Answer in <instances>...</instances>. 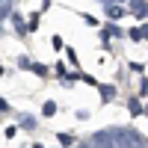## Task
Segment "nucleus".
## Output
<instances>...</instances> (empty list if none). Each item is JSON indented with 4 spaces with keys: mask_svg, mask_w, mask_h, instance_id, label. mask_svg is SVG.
Wrapping results in <instances>:
<instances>
[{
    "mask_svg": "<svg viewBox=\"0 0 148 148\" xmlns=\"http://www.w3.org/2000/svg\"><path fill=\"white\" fill-rule=\"evenodd\" d=\"M121 136H127V130H121ZM130 139H139V136L130 130ZM133 148H145V142H133Z\"/></svg>",
    "mask_w": 148,
    "mask_h": 148,
    "instance_id": "16",
    "label": "nucleus"
},
{
    "mask_svg": "<svg viewBox=\"0 0 148 148\" xmlns=\"http://www.w3.org/2000/svg\"><path fill=\"white\" fill-rule=\"evenodd\" d=\"M6 110H9V104L3 101V98H0V113H6Z\"/></svg>",
    "mask_w": 148,
    "mask_h": 148,
    "instance_id": "21",
    "label": "nucleus"
},
{
    "mask_svg": "<svg viewBox=\"0 0 148 148\" xmlns=\"http://www.w3.org/2000/svg\"><path fill=\"white\" fill-rule=\"evenodd\" d=\"M130 12L145 24V18H148V3H145V0H130Z\"/></svg>",
    "mask_w": 148,
    "mask_h": 148,
    "instance_id": "1",
    "label": "nucleus"
},
{
    "mask_svg": "<svg viewBox=\"0 0 148 148\" xmlns=\"http://www.w3.org/2000/svg\"><path fill=\"white\" fill-rule=\"evenodd\" d=\"M127 39L130 42H142V27H130L127 30Z\"/></svg>",
    "mask_w": 148,
    "mask_h": 148,
    "instance_id": "9",
    "label": "nucleus"
},
{
    "mask_svg": "<svg viewBox=\"0 0 148 148\" xmlns=\"http://www.w3.org/2000/svg\"><path fill=\"white\" fill-rule=\"evenodd\" d=\"M142 39H145V42H148V21H145V24H142Z\"/></svg>",
    "mask_w": 148,
    "mask_h": 148,
    "instance_id": "20",
    "label": "nucleus"
},
{
    "mask_svg": "<svg viewBox=\"0 0 148 148\" xmlns=\"http://www.w3.org/2000/svg\"><path fill=\"white\" fill-rule=\"evenodd\" d=\"M139 98H145L148 95V80H145V74H142V80H139V92H136Z\"/></svg>",
    "mask_w": 148,
    "mask_h": 148,
    "instance_id": "13",
    "label": "nucleus"
},
{
    "mask_svg": "<svg viewBox=\"0 0 148 148\" xmlns=\"http://www.w3.org/2000/svg\"><path fill=\"white\" fill-rule=\"evenodd\" d=\"M80 18H83L86 24H89V27H98V24H101V21H98L95 15H86V12H83V15H80Z\"/></svg>",
    "mask_w": 148,
    "mask_h": 148,
    "instance_id": "15",
    "label": "nucleus"
},
{
    "mask_svg": "<svg viewBox=\"0 0 148 148\" xmlns=\"http://www.w3.org/2000/svg\"><path fill=\"white\" fill-rule=\"evenodd\" d=\"M18 65H21L24 71H33V62H30V59H27V56H21V59H18Z\"/></svg>",
    "mask_w": 148,
    "mask_h": 148,
    "instance_id": "17",
    "label": "nucleus"
},
{
    "mask_svg": "<svg viewBox=\"0 0 148 148\" xmlns=\"http://www.w3.org/2000/svg\"><path fill=\"white\" fill-rule=\"evenodd\" d=\"M98 92H101V101L110 104V101L116 98V86H113V83H101V86H98Z\"/></svg>",
    "mask_w": 148,
    "mask_h": 148,
    "instance_id": "2",
    "label": "nucleus"
},
{
    "mask_svg": "<svg viewBox=\"0 0 148 148\" xmlns=\"http://www.w3.org/2000/svg\"><path fill=\"white\" fill-rule=\"evenodd\" d=\"M127 110H130V116H133V119L145 113V107L139 104V95H136V98H130V101H127Z\"/></svg>",
    "mask_w": 148,
    "mask_h": 148,
    "instance_id": "4",
    "label": "nucleus"
},
{
    "mask_svg": "<svg viewBox=\"0 0 148 148\" xmlns=\"http://www.w3.org/2000/svg\"><path fill=\"white\" fill-rule=\"evenodd\" d=\"M80 80H83V83H89V86H101V83L92 77V74H80Z\"/></svg>",
    "mask_w": 148,
    "mask_h": 148,
    "instance_id": "19",
    "label": "nucleus"
},
{
    "mask_svg": "<svg viewBox=\"0 0 148 148\" xmlns=\"http://www.w3.org/2000/svg\"><path fill=\"white\" fill-rule=\"evenodd\" d=\"M56 139H59V145H62V148H71L74 142H77V136H74V133H65V130H59Z\"/></svg>",
    "mask_w": 148,
    "mask_h": 148,
    "instance_id": "5",
    "label": "nucleus"
},
{
    "mask_svg": "<svg viewBox=\"0 0 148 148\" xmlns=\"http://www.w3.org/2000/svg\"><path fill=\"white\" fill-rule=\"evenodd\" d=\"M127 68H130L133 74H142V71H145V62H136V59H133V62H127Z\"/></svg>",
    "mask_w": 148,
    "mask_h": 148,
    "instance_id": "12",
    "label": "nucleus"
},
{
    "mask_svg": "<svg viewBox=\"0 0 148 148\" xmlns=\"http://www.w3.org/2000/svg\"><path fill=\"white\" fill-rule=\"evenodd\" d=\"M21 127H24V130H33V127H36V119H21Z\"/></svg>",
    "mask_w": 148,
    "mask_h": 148,
    "instance_id": "18",
    "label": "nucleus"
},
{
    "mask_svg": "<svg viewBox=\"0 0 148 148\" xmlns=\"http://www.w3.org/2000/svg\"><path fill=\"white\" fill-rule=\"evenodd\" d=\"M33 148H45V145H39V142H36V145H33Z\"/></svg>",
    "mask_w": 148,
    "mask_h": 148,
    "instance_id": "23",
    "label": "nucleus"
},
{
    "mask_svg": "<svg viewBox=\"0 0 148 148\" xmlns=\"http://www.w3.org/2000/svg\"><path fill=\"white\" fill-rule=\"evenodd\" d=\"M39 18H42V12H33V15H30V24H27V33H30V30H39V24H42Z\"/></svg>",
    "mask_w": 148,
    "mask_h": 148,
    "instance_id": "7",
    "label": "nucleus"
},
{
    "mask_svg": "<svg viewBox=\"0 0 148 148\" xmlns=\"http://www.w3.org/2000/svg\"><path fill=\"white\" fill-rule=\"evenodd\" d=\"M3 74H6V68H3V65H0V77H3Z\"/></svg>",
    "mask_w": 148,
    "mask_h": 148,
    "instance_id": "22",
    "label": "nucleus"
},
{
    "mask_svg": "<svg viewBox=\"0 0 148 148\" xmlns=\"http://www.w3.org/2000/svg\"><path fill=\"white\" fill-rule=\"evenodd\" d=\"M51 45H53V51H65V45H62V36H53V39H51Z\"/></svg>",
    "mask_w": 148,
    "mask_h": 148,
    "instance_id": "14",
    "label": "nucleus"
},
{
    "mask_svg": "<svg viewBox=\"0 0 148 148\" xmlns=\"http://www.w3.org/2000/svg\"><path fill=\"white\" fill-rule=\"evenodd\" d=\"M65 56H68V62L74 68H80V59H77V51H74V47H65Z\"/></svg>",
    "mask_w": 148,
    "mask_h": 148,
    "instance_id": "8",
    "label": "nucleus"
},
{
    "mask_svg": "<svg viewBox=\"0 0 148 148\" xmlns=\"http://www.w3.org/2000/svg\"><path fill=\"white\" fill-rule=\"evenodd\" d=\"M107 15L113 18V21H119V18H125V15H127V9H125V6H116V3H110V6H107Z\"/></svg>",
    "mask_w": 148,
    "mask_h": 148,
    "instance_id": "3",
    "label": "nucleus"
},
{
    "mask_svg": "<svg viewBox=\"0 0 148 148\" xmlns=\"http://www.w3.org/2000/svg\"><path fill=\"white\" fill-rule=\"evenodd\" d=\"M33 74H39V77H47V74H51V68L42 65V62H33Z\"/></svg>",
    "mask_w": 148,
    "mask_h": 148,
    "instance_id": "10",
    "label": "nucleus"
},
{
    "mask_svg": "<svg viewBox=\"0 0 148 148\" xmlns=\"http://www.w3.org/2000/svg\"><path fill=\"white\" fill-rule=\"evenodd\" d=\"M42 116H47V119L56 116V101H45L42 104Z\"/></svg>",
    "mask_w": 148,
    "mask_h": 148,
    "instance_id": "6",
    "label": "nucleus"
},
{
    "mask_svg": "<svg viewBox=\"0 0 148 148\" xmlns=\"http://www.w3.org/2000/svg\"><path fill=\"white\" fill-rule=\"evenodd\" d=\"M12 21H15V30H18V33H27V27H24V18L18 15V12L12 15Z\"/></svg>",
    "mask_w": 148,
    "mask_h": 148,
    "instance_id": "11",
    "label": "nucleus"
}]
</instances>
